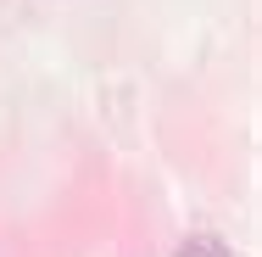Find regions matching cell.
I'll use <instances>...</instances> for the list:
<instances>
[{
    "label": "cell",
    "mask_w": 262,
    "mask_h": 257,
    "mask_svg": "<svg viewBox=\"0 0 262 257\" xmlns=\"http://www.w3.org/2000/svg\"><path fill=\"white\" fill-rule=\"evenodd\" d=\"M179 257H229V246H223V241H212V235H195V241H184V246H179Z\"/></svg>",
    "instance_id": "obj_1"
}]
</instances>
